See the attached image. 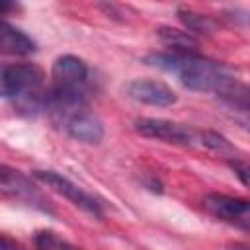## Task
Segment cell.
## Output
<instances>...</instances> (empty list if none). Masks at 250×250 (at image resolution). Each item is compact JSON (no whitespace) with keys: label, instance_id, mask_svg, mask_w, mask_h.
<instances>
[{"label":"cell","instance_id":"obj_1","mask_svg":"<svg viewBox=\"0 0 250 250\" xmlns=\"http://www.w3.org/2000/svg\"><path fill=\"white\" fill-rule=\"evenodd\" d=\"M148 66L172 72L180 82L193 92H207L219 96L227 105L246 113L248 109V88L244 82L221 62L201 57L197 51H160L145 57Z\"/></svg>","mask_w":250,"mask_h":250},{"label":"cell","instance_id":"obj_2","mask_svg":"<svg viewBox=\"0 0 250 250\" xmlns=\"http://www.w3.org/2000/svg\"><path fill=\"white\" fill-rule=\"evenodd\" d=\"M88 76L86 62L76 55H61L51 66L53 84L47 94L62 102H86L88 98Z\"/></svg>","mask_w":250,"mask_h":250},{"label":"cell","instance_id":"obj_11","mask_svg":"<svg viewBox=\"0 0 250 250\" xmlns=\"http://www.w3.org/2000/svg\"><path fill=\"white\" fill-rule=\"evenodd\" d=\"M158 35L172 51H197V43L188 31L174 29V27H160Z\"/></svg>","mask_w":250,"mask_h":250},{"label":"cell","instance_id":"obj_9","mask_svg":"<svg viewBox=\"0 0 250 250\" xmlns=\"http://www.w3.org/2000/svg\"><path fill=\"white\" fill-rule=\"evenodd\" d=\"M125 92L131 100L145 104V105L170 107L178 102L176 92L166 82L152 80V78H135L125 86Z\"/></svg>","mask_w":250,"mask_h":250},{"label":"cell","instance_id":"obj_14","mask_svg":"<svg viewBox=\"0 0 250 250\" xmlns=\"http://www.w3.org/2000/svg\"><path fill=\"white\" fill-rule=\"evenodd\" d=\"M230 168H232V170L238 174L240 182L246 186V184H248V166H246V162H242V160L234 158V160H230Z\"/></svg>","mask_w":250,"mask_h":250},{"label":"cell","instance_id":"obj_17","mask_svg":"<svg viewBox=\"0 0 250 250\" xmlns=\"http://www.w3.org/2000/svg\"><path fill=\"white\" fill-rule=\"evenodd\" d=\"M229 250H248L246 244H234V246H229Z\"/></svg>","mask_w":250,"mask_h":250},{"label":"cell","instance_id":"obj_7","mask_svg":"<svg viewBox=\"0 0 250 250\" xmlns=\"http://www.w3.org/2000/svg\"><path fill=\"white\" fill-rule=\"evenodd\" d=\"M135 131L143 137L172 143V145H182V146L199 145V131L184 123H176L162 117H141L135 121Z\"/></svg>","mask_w":250,"mask_h":250},{"label":"cell","instance_id":"obj_13","mask_svg":"<svg viewBox=\"0 0 250 250\" xmlns=\"http://www.w3.org/2000/svg\"><path fill=\"white\" fill-rule=\"evenodd\" d=\"M178 16H180V20L186 23V27H188L189 31H195V33H209V31L215 29V23H213L211 18L201 16V14H195V12H191V10L180 8V10H178Z\"/></svg>","mask_w":250,"mask_h":250},{"label":"cell","instance_id":"obj_4","mask_svg":"<svg viewBox=\"0 0 250 250\" xmlns=\"http://www.w3.org/2000/svg\"><path fill=\"white\" fill-rule=\"evenodd\" d=\"M45 74L33 62H0V98H21L41 107V86Z\"/></svg>","mask_w":250,"mask_h":250},{"label":"cell","instance_id":"obj_15","mask_svg":"<svg viewBox=\"0 0 250 250\" xmlns=\"http://www.w3.org/2000/svg\"><path fill=\"white\" fill-rule=\"evenodd\" d=\"M0 250H21V248H20V246H16L12 240H8V238L0 236Z\"/></svg>","mask_w":250,"mask_h":250},{"label":"cell","instance_id":"obj_8","mask_svg":"<svg viewBox=\"0 0 250 250\" xmlns=\"http://www.w3.org/2000/svg\"><path fill=\"white\" fill-rule=\"evenodd\" d=\"M203 207L223 223L234 225L242 230H248L250 227V205L246 199L225 193H209L203 197Z\"/></svg>","mask_w":250,"mask_h":250},{"label":"cell","instance_id":"obj_3","mask_svg":"<svg viewBox=\"0 0 250 250\" xmlns=\"http://www.w3.org/2000/svg\"><path fill=\"white\" fill-rule=\"evenodd\" d=\"M47 113L70 139L78 143L98 145L105 135L102 119L88 107V104L49 105Z\"/></svg>","mask_w":250,"mask_h":250},{"label":"cell","instance_id":"obj_5","mask_svg":"<svg viewBox=\"0 0 250 250\" xmlns=\"http://www.w3.org/2000/svg\"><path fill=\"white\" fill-rule=\"evenodd\" d=\"M31 176L41 182L43 186H47L49 189L57 191L59 195H62L64 199H68L72 205H76L78 209L94 215V217H102L104 215V203L94 197L92 193L84 191L80 186H76L72 180H68L66 176L55 172V170H33Z\"/></svg>","mask_w":250,"mask_h":250},{"label":"cell","instance_id":"obj_6","mask_svg":"<svg viewBox=\"0 0 250 250\" xmlns=\"http://www.w3.org/2000/svg\"><path fill=\"white\" fill-rule=\"evenodd\" d=\"M0 197L20 201L39 211L51 213V205L47 197L39 191V188H35V184L27 176H23L20 170L8 164H0Z\"/></svg>","mask_w":250,"mask_h":250},{"label":"cell","instance_id":"obj_10","mask_svg":"<svg viewBox=\"0 0 250 250\" xmlns=\"http://www.w3.org/2000/svg\"><path fill=\"white\" fill-rule=\"evenodd\" d=\"M37 51V43L20 27L8 23L0 18V53L2 55H16L27 57Z\"/></svg>","mask_w":250,"mask_h":250},{"label":"cell","instance_id":"obj_16","mask_svg":"<svg viewBox=\"0 0 250 250\" xmlns=\"http://www.w3.org/2000/svg\"><path fill=\"white\" fill-rule=\"evenodd\" d=\"M14 8H16V4H12V2H0V16H4L6 12H10Z\"/></svg>","mask_w":250,"mask_h":250},{"label":"cell","instance_id":"obj_12","mask_svg":"<svg viewBox=\"0 0 250 250\" xmlns=\"http://www.w3.org/2000/svg\"><path fill=\"white\" fill-rule=\"evenodd\" d=\"M35 246L37 250H80L53 230H39L35 234Z\"/></svg>","mask_w":250,"mask_h":250}]
</instances>
